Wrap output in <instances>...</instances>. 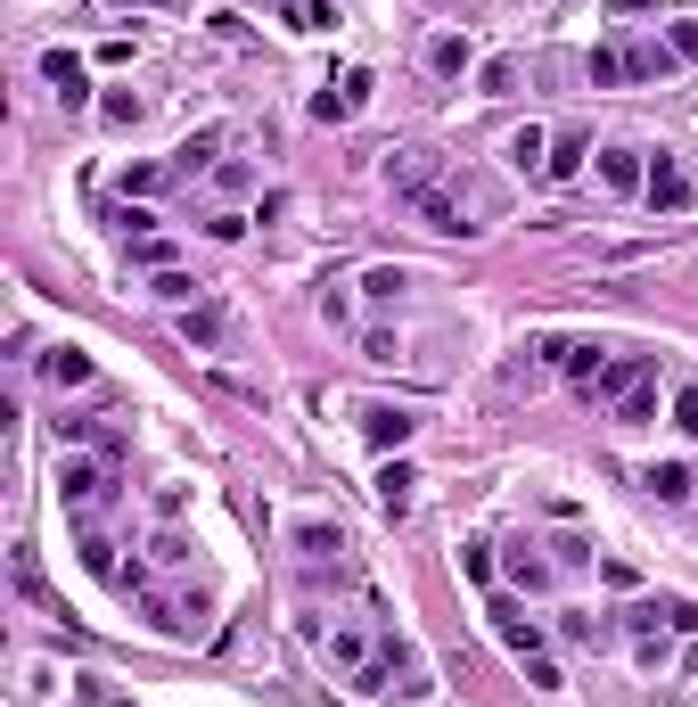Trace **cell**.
I'll return each instance as SVG.
<instances>
[{"instance_id": "1", "label": "cell", "mask_w": 698, "mask_h": 707, "mask_svg": "<svg viewBox=\"0 0 698 707\" xmlns=\"http://www.w3.org/2000/svg\"><path fill=\"white\" fill-rule=\"evenodd\" d=\"M641 198H649V215H690V206H698V181H690V165L674 157V149H658V157H649V181H641Z\"/></svg>"}, {"instance_id": "2", "label": "cell", "mask_w": 698, "mask_h": 707, "mask_svg": "<svg viewBox=\"0 0 698 707\" xmlns=\"http://www.w3.org/2000/svg\"><path fill=\"white\" fill-rule=\"evenodd\" d=\"M485 617H493V634L510 641V658H551V650H542V626L518 609V600H501V593H493V600H485Z\"/></svg>"}, {"instance_id": "3", "label": "cell", "mask_w": 698, "mask_h": 707, "mask_svg": "<svg viewBox=\"0 0 698 707\" xmlns=\"http://www.w3.org/2000/svg\"><path fill=\"white\" fill-rule=\"evenodd\" d=\"M370 486H378V510H387V518H403V510H411V494H419V469L403 461V452H387Z\"/></svg>"}, {"instance_id": "4", "label": "cell", "mask_w": 698, "mask_h": 707, "mask_svg": "<svg viewBox=\"0 0 698 707\" xmlns=\"http://www.w3.org/2000/svg\"><path fill=\"white\" fill-rule=\"evenodd\" d=\"M99 494H108V469H99V461H67V469H58V502H67L74 518L91 510Z\"/></svg>"}, {"instance_id": "5", "label": "cell", "mask_w": 698, "mask_h": 707, "mask_svg": "<svg viewBox=\"0 0 698 707\" xmlns=\"http://www.w3.org/2000/svg\"><path fill=\"white\" fill-rule=\"evenodd\" d=\"M362 436H370L378 452H403L411 436H419V420H411V411H395V404H370L362 411Z\"/></svg>"}, {"instance_id": "6", "label": "cell", "mask_w": 698, "mask_h": 707, "mask_svg": "<svg viewBox=\"0 0 698 707\" xmlns=\"http://www.w3.org/2000/svg\"><path fill=\"white\" fill-rule=\"evenodd\" d=\"M600 181H608L617 198H632V190L649 181V149H625V140H617V149H600Z\"/></svg>"}, {"instance_id": "7", "label": "cell", "mask_w": 698, "mask_h": 707, "mask_svg": "<svg viewBox=\"0 0 698 707\" xmlns=\"http://www.w3.org/2000/svg\"><path fill=\"white\" fill-rule=\"evenodd\" d=\"M41 74H50V91L67 99V108H91V74H82L74 50H50V58H41Z\"/></svg>"}, {"instance_id": "8", "label": "cell", "mask_w": 698, "mask_h": 707, "mask_svg": "<svg viewBox=\"0 0 698 707\" xmlns=\"http://www.w3.org/2000/svg\"><path fill=\"white\" fill-rule=\"evenodd\" d=\"M682 67V50H674V41L658 33V41H632L625 50V74H641V82H658V74H674Z\"/></svg>"}, {"instance_id": "9", "label": "cell", "mask_w": 698, "mask_h": 707, "mask_svg": "<svg viewBox=\"0 0 698 707\" xmlns=\"http://www.w3.org/2000/svg\"><path fill=\"white\" fill-rule=\"evenodd\" d=\"M41 379H50L58 395H67V387H91V354H82V346H50V362H41Z\"/></svg>"}, {"instance_id": "10", "label": "cell", "mask_w": 698, "mask_h": 707, "mask_svg": "<svg viewBox=\"0 0 698 707\" xmlns=\"http://www.w3.org/2000/svg\"><path fill=\"white\" fill-rule=\"evenodd\" d=\"M321 650H329V658H337V667H346V675H353V667H370V658H378V641H370L362 626H329V641H321Z\"/></svg>"}, {"instance_id": "11", "label": "cell", "mask_w": 698, "mask_h": 707, "mask_svg": "<svg viewBox=\"0 0 698 707\" xmlns=\"http://www.w3.org/2000/svg\"><path fill=\"white\" fill-rule=\"evenodd\" d=\"M584 157H591V140H584V132H559V140H551V165H542V181H576Z\"/></svg>"}, {"instance_id": "12", "label": "cell", "mask_w": 698, "mask_h": 707, "mask_svg": "<svg viewBox=\"0 0 698 707\" xmlns=\"http://www.w3.org/2000/svg\"><path fill=\"white\" fill-rule=\"evenodd\" d=\"M469 58H477V50H469V33H436V41H428V67H436L443 82L469 74Z\"/></svg>"}, {"instance_id": "13", "label": "cell", "mask_w": 698, "mask_h": 707, "mask_svg": "<svg viewBox=\"0 0 698 707\" xmlns=\"http://www.w3.org/2000/svg\"><path fill=\"white\" fill-rule=\"evenodd\" d=\"M559 370H567V379H576V387H600V370H608V354H600V346H591V338H584V346H559Z\"/></svg>"}, {"instance_id": "14", "label": "cell", "mask_w": 698, "mask_h": 707, "mask_svg": "<svg viewBox=\"0 0 698 707\" xmlns=\"http://www.w3.org/2000/svg\"><path fill=\"white\" fill-rule=\"evenodd\" d=\"M649 411H658V370H649V379H632V387L617 395V420H625V428H641Z\"/></svg>"}, {"instance_id": "15", "label": "cell", "mask_w": 698, "mask_h": 707, "mask_svg": "<svg viewBox=\"0 0 698 707\" xmlns=\"http://www.w3.org/2000/svg\"><path fill=\"white\" fill-rule=\"evenodd\" d=\"M181 338L189 346H222V305H181Z\"/></svg>"}, {"instance_id": "16", "label": "cell", "mask_w": 698, "mask_h": 707, "mask_svg": "<svg viewBox=\"0 0 698 707\" xmlns=\"http://www.w3.org/2000/svg\"><path fill=\"white\" fill-rule=\"evenodd\" d=\"M403 288H411V272H403V263H370V272H362V297H370V305H395Z\"/></svg>"}, {"instance_id": "17", "label": "cell", "mask_w": 698, "mask_h": 707, "mask_svg": "<svg viewBox=\"0 0 698 707\" xmlns=\"http://www.w3.org/2000/svg\"><path fill=\"white\" fill-rule=\"evenodd\" d=\"M288 26H296V33H337L346 17H337V0H296V9H288Z\"/></svg>"}, {"instance_id": "18", "label": "cell", "mask_w": 698, "mask_h": 707, "mask_svg": "<svg viewBox=\"0 0 698 707\" xmlns=\"http://www.w3.org/2000/svg\"><path fill=\"white\" fill-rule=\"evenodd\" d=\"M510 165H518V173H542V165H551V132H535V123H526V132L510 140Z\"/></svg>"}, {"instance_id": "19", "label": "cell", "mask_w": 698, "mask_h": 707, "mask_svg": "<svg viewBox=\"0 0 698 707\" xmlns=\"http://www.w3.org/2000/svg\"><path fill=\"white\" fill-rule=\"evenodd\" d=\"M296 551H312V559H337V551H346V535H337L329 518H305V527H296Z\"/></svg>"}, {"instance_id": "20", "label": "cell", "mask_w": 698, "mask_h": 707, "mask_svg": "<svg viewBox=\"0 0 698 707\" xmlns=\"http://www.w3.org/2000/svg\"><path fill=\"white\" fill-rule=\"evenodd\" d=\"M74 551H82V568H91V576H108V585L123 576V568H116V544H108L99 527H82V544H74Z\"/></svg>"}, {"instance_id": "21", "label": "cell", "mask_w": 698, "mask_h": 707, "mask_svg": "<svg viewBox=\"0 0 698 707\" xmlns=\"http://www.w3.org/2000/svg\"><path fill=\"white\" fill-rule=\"evenodd\" d=\"M641 486L658 494V502H690V469H682V461H658V469L641 477Z\"/></svg>"}, {"instance_id": "22", "label": "cell", "mask_w": 698, "mask_h": 707, "mask_svg": "<svg viewBox=\"0 0 698 707\" xmlns=\"http://www.w3.org/2000/svg\"><path fill=\"white\" fill-rule=\"evenodd\" d=\"M559 634H567V641H584V650H600V641L617 634V626H608V617H591V609H567V617H559Z\"/></svg>"}, {"instance_id": "23", "label": "cell", "mask_w": 698, "mask_h": 707, "mask_svg": "<svg viewBox=\"0 0 698 707\" xmlns=\"http://www.w3.org/2000/svg\"><path fill=\"white\" fill-rule=\"evenodd\" d=\"M222 157V132H198V140H181V157H173V173H206V165Z\"/></svg>"}, {"instance_id": "24", "label": "cell", "mask_w": 698, "mask_h": 707, "mask_svg": "<svg viewBox=\"0 0 698 707\" xmlns=\"http://www.w3.org/2000/svg\"><path fill=\"white\" fill-rule=\"evenodd\" d=\"M477 91H485V99L518 91V58H485V67H477Z\"/></svg>"}, {"instance_id": "25", "label": "cell", "mask_w": 698, "mask_h": 707, "mask_svg": "<svg viewBox=\"0 0 698 707\" xmlns=\"http://www.w3.org/2000/svg\"><path fill=\"white\" fill-rule=\"evenodd\" d=\"M510 585H526V593H542V585H551V559H535V551H510Z\"/></svg>"}, {"instance_id": "26", "label": "cell", "mask_w": 698, "mask_h": 707, "mask_svg": "<svg viewBox=\"0 0 698 707\" xmlns=\"http://www.w3.org/2000/svg\"><path fill=\"white\" fill-rule=\"evenodd\" d=\"M658 626H666V634H698V600L666 593V600H658Z\"/></svg>"}, {"instance_id": "27", "label": "cell", "mask_w": 698, "mask_h": 707, "mask_svg": "<svg viewBox=\"0 0 698 707\" xmlns=\"http://www.w3.org/2000/svg\"><path fill=\"white\" fill-rule=\"evenodd\" d=\"M460 576H469V585H493V544H460Z\"/></svg>"}, {"instance_id": "28", "label": "cell", "mask_w": 698, "mask_h": 707, "mask_svg": "<svg viewBox=\"0 0 698 707\" xmlns=\"http://www.w3.org/2000/svg\"><path fill=\"white\" fill-rule=\"evenodd\" d=\"M157 297H164V305H198V280H189V272H173V263H164V272H157Z\"/></svg>"}, {"instance_id": "29", "label": "cell", "mask_w": 698, "mask_h": 707, "mask_svg": "<svg viewBox=\"0 0 698 707\" xmlns=\"http://www.w3.org/2000/svg\"><path fill=\"white\" fill-rule=\"evenodd\" d=\"M164 181H173V165H132V173H123V190L148 198V190H164Z\"/></svg>"}, {"instance_id": "30", "label": "cell", "mask_w": 698, "mask_h": 707, "mask_svg": "<svg viewBox=\"0 0 698 707\" xmlns=\"http://www.w3.org/2000/svg\"><path fill=\"white\" fill-rule=\"evenodd\" d=\"M584 74H591V82H625V50H591Z\"/></svg>"}, {"instance_id": "31", "label": "cell", "mask_w": 698, "mask_h": 707, "mask_svg": "<svg viewBox=\"0 0 698 707\" xmlns=\"http://www.w3.org/2000/svg\"><path fill=\"white\" fill-rule=\"evenodd\" d=\"M551 568H591V544H584V535H559V544H551Z\"/></svg>"}, {"instance_id": "32", "label": "cell", "mask_w": 698, "mask_h": 707, "mask_svg": "<svg viewBox=\"0 0 698 707\" xmlns=\"http://www.w3.org/2000/svg\"><path fill=\"white\" fill-rule=\"evenodd\" d=\"M362 354H370V362H395V354H403V338H395V329H362Z\"/></svg>"}, {"instance_id": "33", "label": "cell", "mask_w": 698, "mask_h": 707, "mask_svg": "<svg viewBox=\"0 0 698 707\" xmlns=\"http://www.w3.org/2000/svg\"><path fill=\"white\" fill-rule=\"evenodd\" d=\"M99 108H108V123H140V99H132V91H108Z\"/></svg>"}, {"instance_id": "34", "label": "cell", "mask_w": 698, "mask_h": 707, "mask_svg": "<svg viewBox=\"0 0 698 707\" xmlns=\"http://www.w3.org/2000/svg\"><path fill=\"white\" fill-rule=\"evenodd\" d=\"M674 428H682V436H698V387H682V395H674Z\"/></svg>"}, {"instance_id": "35", "label": "cell", "mask_w": 698, "mask_h": 707, "mask_svg": "<svg viewBox=\"0 0 698 707\" xmlns=\"http://www.w3.org/2000/svg\"><path fill=\"white\" fill-rule=\"evenodd\" d=\"M526 683H535V691H559V683H567V675L551 667V658H526Z\"/></svg>"}, {"instance_id": "36", "label": "cell", "mask_w": 698, "mask_h": 707, "mask_svg": "<svg viewBox=\"0 0 698 707\" xmlns=\"http://www.w3.org/2000/svg\"><path fill=\"white\" fill-rule=\"evenodd\" d=\"M666 41H674V50H682V58H698V17H682V26H674Z\"/></svg>"}, {"instance_id": "37", "label": "cell", "mask_w": 698, "mask_h": 707, "mask_svg": "<svg viewBox=\"0 0 698 707\" xmlns=\"http://www.w3.org/2000/svg\"><path fill=\"white\" fill-rule=\"evenodd\" d=\"M608 9H617V17H641V9H658V0H608Z\"/></svg>"}, {"instance_id": "38", "label": "cell", "mask_w": 698, "mask_h": 707, "mask_svg": "<svg viewBox=\"0 0 698 707\" xmlns=\"http://www.w3.org/2000/svg\"><path fill=\"white\" fill-rule=\"evenodd\" d=\"M116 707H132V699H116Z\"/></svg>"}]
</instances>
